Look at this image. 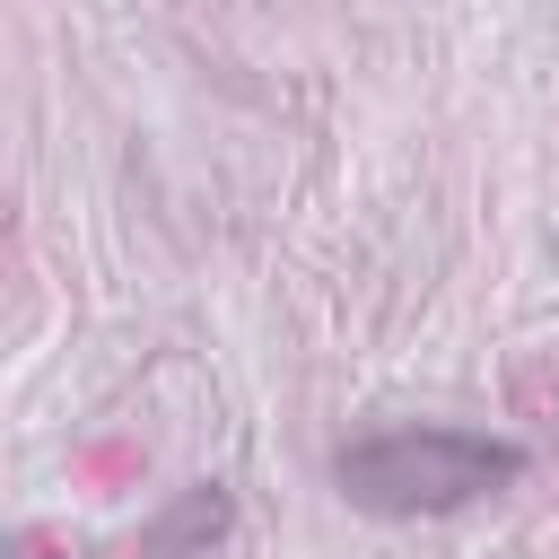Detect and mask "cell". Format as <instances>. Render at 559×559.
Segmentation results:
<instances>
[{"mask_svg": "<svg viewBox=\"0 0 559 559\" xmlns=\"http://www.w3.org/2000/svg\"><path fill=\"white\" fill-rule=\"evenodd\" d=\"M524 472L515 437L489 428H367L332 454V480L367 515H454Z\"/></svg>", "mask_w": 559, "mask_h": 559, "instance_id": "1", "label": "cell"}, {"mask_svg": "<svg viewBox=\"0 0 559 559\" xmlns=\"http://www.w3.org/2000/svg\"><path fill=\"white\" fill-rule=\"evenodd\" d=\"M218 524H227V498H218V489H192V498H183V507H175V515L148 533V550H183V542H210Z\"/></svg>", "mask_w": 559, "mask_h": 559, "instance_id": "2", "label": "cell"}, {"mask_svg": "<svg viewBox=\"0 0 559 559\" xmlns=\"http://www.w3.org/2000/svg\"><path fill=\"white\" fill-rule=\"evenodd\" d=\"M0 559H52L44 533H0Z\"/></svg>", "mask_w": 559, "mask_h": 559, "instance_id": "3", "label": "cell"}]
</instances>
